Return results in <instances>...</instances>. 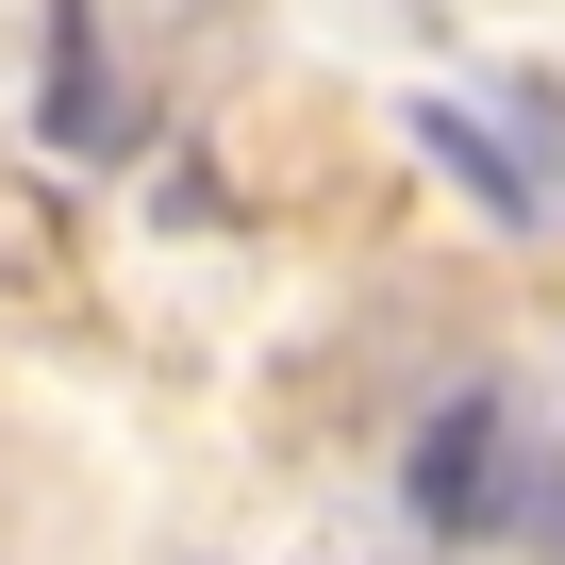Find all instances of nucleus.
Here are the masks:
<instances>
[{"instance_id":"obj_1","label":"nucleus","mask_w":565,"mask_h":565,"mask_svg":"<svg viewBox=\"0 0 565 565\" xmlns=\"http://www.w3.org/2000/svg\"><path fill=\"white\" fill-rule=\"evenodd\" d=\"M416 515H433V532H499V515H515V499H499V399H449V416H433Z\"/></svg>"},{"instance_id":"obj_2","label":"nucleus","mask_w":565,"mask_h":565,"mask_svg":"<svg viewBox=\"0 0 565 565\" xmlns=\"http://www.w3.org/2000/svg\"><path fill=\"white\" fill-rule=\"evenodd\" d=\"M51 134H67V150L117 134V67H100V34H84V0H51Z\"/></svg>"},{"instance_id":"obj_3","label":"nucleus","mask_w":565,"mask_h":565,"mask_svg":"<svg viewBox=\"0 0 565 565\" xmlns=\"http://www.w3.org/2000/svg\"><path fill=\"white\" fill-rule=\"evenodd\" d=\"M416 134H433V167H466V183H482V200H499V216H532V200H548V183H532V167H515V150H499V134H482V117H466V100H433V117H416Z\"/></svg>"},{"instance_id":"obj_4","label":"nucleus","mask_w":565,"mask_h":565,"mask_svg":"<svg viewBox=\"0 0 565 565\" xmlns=\"http://www.w3.org/2000/svg\"><path fill=\"white\" fill-rule=\"evenodd\" d=\"M532 548H548V565H565V449H548V466H532Z\"/></svg>"}]
</instances>
